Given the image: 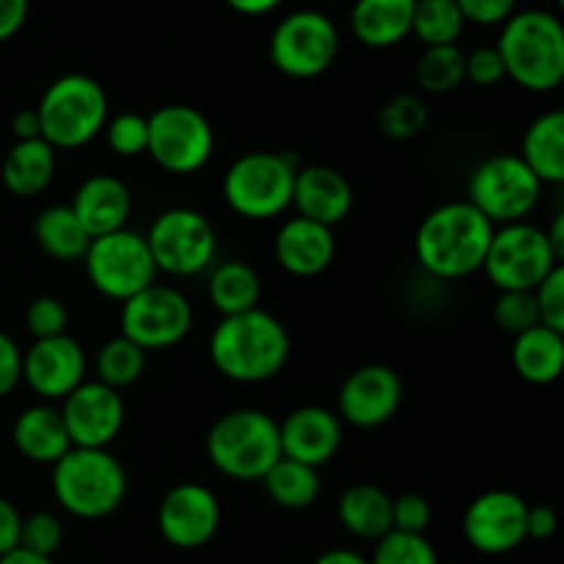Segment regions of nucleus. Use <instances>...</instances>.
<instances>
[{"mask_svg": "<svg viewBox=\"0 0 564 564\" xmlns=\"http://www.w3.org/2000/svg\"><path fill=\"white\" fill-rule=\"evenodd\" d=\"M496 226L468 202H449L424 215L413 251L419 268L438 281H460L482 270Z\"/></svg>", "mask_w": 564, "mask_h": 564, "instance_id": "nucleus-1", "label": "nucleus"}, {"mask_svg": "<svg viewBox=\"0 0 564 564\" xmlns=\"http://www.w3.org/2000/svg\"><path fill=\"white\" fill-rule=\"evenodd\" d=\"M290 334L284 323L264 308L220 317L209 336L213 367L235 383H264L284 369L290 358Z\"/></svg>", "mask_w": 564, "mask_h": 564, "instance_id": "nucleus-2", "label": "nucleus"}, {"mask_svg": "<svg viewBox=\"0 0 564 564\" xmlns=\"http://www.w3.org/2000/svg\"><path fill=\"white\" fill-rule=\"evenodd\" d=\"M507 77L534 94H549L564 80V28L560 17L543 9L516 11L501 25L499 42Z\"/></svg>", "mask_w": 564, "mask_h": 564, "instance_id": "nucleus-3", "label": "nucleus"}, {"mask_svg": "<svg viewBox=\"0 0 564 564\" xmlns=\"http://www.w3.org/2000/svg\"><path fill=\"white\" fill-rule=\"evenodd\" d=\"M207 457L215 471L237 482H262L281 460L279 422L257 408L224 413L207 433Z\"/></svg>", "mask_w": 564, "mask_h": 564, "instance_id": "nucleus-4", "label": "nucleus"}, {"mask_svg": "<svg viewBox=\"0 0 564 564\" xmlns=\"http://www.w3.org/2000/svg\"><path fill=\"white\" fill-rule=\"evenodd\" d=\"M53 496L69 516L99 521L124 505L127 471L108 449L72 446L53 466Z\"/></svg>", "mask_w": 564, "mask_h": 564, "instance_id": "nucleus-5", "label": "nucleus"}, {"mask_svg": "<svg viewBox=\"0 0 564 564\" xmlns=\"http://www.w3.org/2000/svg\"><path fill=\"white\" fill-rule=\"evenodd\" d=\"M42 138L50 147L80 149L105 130L110 119L108 94L94 77L72 72L47 86L36 105Z\"/></svg>", "mask_w": 564, "mask_h": 564, "instance_id": "nucleus-6", "label": "nucleus"}, {"mask_svg": "<svg viewBox=\"0 0 564 564\" xmlns=\"http://www.w3.org/2000/svg\"><path fill=\"white\" fill-rule=\"evenodd\" d=\"M295 160L281 152H248L229 165L224 198L229 209L248 220H270L292 207Z\"/></svg>", "mask_w": 564, "mask_h": 564, "instance_id": "nucleus-7", "label": "nucleus"}, {"mask_svg": "<svg viewBox=\"0 0 564 564\" xmlns=\"http://www.w3.org/2000/svg\"><path fill=\"white\" fill-rule=\"evenodd\" d=\"M562 259L551 248L545 229L518 220L496 226L482 270L499 292H534Z\"/></svg>", "mask_w": 564, "mask_h": 564, "instance_id": "nucleus-8", "label": "nucleus"}, {"mask_svg": "<svg viewBox=\"0 0 564 564\" xmlns=\"http://www.w3.org/2000/svg\"><path fill=\"white\" fill-rule=\"evenodd\" d=\"M540 193L543 182L518 154H496L474 169L466 202L494 226H507L527 220L538 207Z\"/></svg>", "mask_w": 564, "mask_h": 564, "instance_id": "nucleus-9", "label": "nucleus"}, {"mask_svg": "<svg viewBox=\"0 0 564 564\" xmlns=\"http://www.w3.org/2000/svg\"><path fill=\"white\" fill-rule=\"evenodd\" d=\"M80 262L86 264L88 284L99 295L119 303L130 301L132 295L152 286L158 279V268H154V259L149 253L147 237L132 229L94 237Z\"/></svg>", "mask_w": 564, "mask_h": 564, "instance_id": "nucleus-10", "label": "nucleus"}, {"mask_svg": "<svg viewBox=\"0 0 564 564\" xmlns=\"http://www.w3.org/2000/svg\"><path fill=\"white\" fill-rule=\"evenodd\" d=\"M143 237L158 273H169L174 279H191L209 270L218 251V235L209 218L191 207L160 213Z\"/></svg>", "mask_w": 564, "mask_h": 564, "instance_id": "nucleus-11", "label": "nucleus"}, {"mask_svg": "<svg viewBox=\"0 0 564 564\" xmlns=\"http://www.w3.org/2000/svg\"><path fill=\"white\" fill-rule=\"evenodd\" d=\"M339 55V31L323 11L301 9L286 14L270 36V64L286 77L312 80Z\"/></svg>", "mask_w": 564, "mask_h": 564, "instance_id": "nucleus-12", "label": "nucleus"}, {"mask_svg": "<svg viewBox=\"0 0 564 564\" xmlns=\"http://www.w3.org/2000/svg\"><path fill=\"white\" fill-rule=\"evenodd\" d=\"M147 154L169 174H196L213 158V124L191 105H163L147 116Z\"/></svg>", "mask_w": 564, "mask_h": 564, "instance_id": "nucleus-13", "label": "nucleus"}, {"mask_svg": "<svg viewBox=\"0 0 564 564\" xmlns=\"http://www.w3.org/2000/svg\"><path fill=\"white\" fill-rule=\"evenodd\" d=\"M193 328V308L174 286L154 281L152 286L121 303V336L141 350H169Z\"/></svg>", "mask_w": 564, "mask_h": 564, "instance_id": "nucleus-14", "label": "nucleus"}, {"mask_svg": "<svg viewBox=\"0 0 564 564\" xmlns=\"http://www.w3.org/2000/svg\"><path fill=\"white\" fill-rule=\"evenodd\" d=\"M527 501L512 490H485L466 507L463 538L479 554H510L527 543Z\"/></svg>", "mask_w": 564, "mask_h": 564, "instance_id": "nucleus-15", "label": "nucleus"}, {"mask_svg": "<svg viewBox=\"0 0 564 564\" xmlns=\"http://www.w3.org/2000/svg\"><path fill=\"white\" fill-rule=\"evenodd\" d=\"M58 411L72 446L80 449H108L124 427L121 391H113L99 380H83L61 400Z\"/></svg>", "mask_w": 564, "mask_h": 564, "instance_id": "nucleus-16", "label": "nucleus"}, {"mask_svg": "<svg viewBox=\"0 0 564 564\" xmlns=\"http://www.w3.org/2000/svg\"><path fill=\"white\" fill-rule=\"evenodd\" d=\"M218 527L220 501L202 482L174 485L158 507V532L174 549H204L218 534Z\"/></svg>", "mask_w": 564, "mask_h": 564, "instance_id": "nucleus-17", "label": "nucleus"}, {"mask_svg": "<svg viewBox=\"0 0 564 564\" xmlns=\"http://www.w3.org/2000/svg\"><path fill=\"white\" fill-rule=\"evenodd\" d=\"M402 380L386 364H367L350 372L336 397V416L361 430L380 427L400 411Z\"/></svg>", "mask_w": 564, "mask_h": 564, "instance_id": "nucleus-18", "label": "nucleus"}, {"mask_svg": "<svg viewBox=\"0 0 564 564\" xmlns=\"http://www.w3.org/2000/svg\"><path fill=\"white\" fill-rule=\"evenodd\" d=\"M22 380L44 402H61L86 380V352L69 334L36 339L22 352Z\"/></svg>", "mask_w": 564, "mask_h": 564, "instance_id": "nucleus-19", "label": "nucleus"}, {"mask_svg": "<svg viewBox=\"0 0 564 564\" xmlns=\"http://www.w3.org/2000/svg\"><path fill=\"white\" fill-rule=\"evenodd\" d=\"M281 457L319 468L339 452L341 419L334 411L319 405H303L286 413L279 424Z\"/></svg>", "mask_w": 564, "mask_h": 564, "instance_id": "nucleus-20", "label": "nucleus"}, {"mask_svg": "<svg viewBox=\"0 0 564 564\" xmlns=\"http://www.w3.org/2000/svg\"><path fill=\"white\" fill-rule=\"evenodd\" d=\"M292 207L297 209V218L334 229L350 215L352 187L345 180V174H339L330 165H303L295 171Z\"/></svg>", "mask_w": 564, "mask_h": 564, "instance_id": "nucleus-21", "label": "nucleus"}, {"mask_svg": "<svg viewBox=\"0 0 564 564\" xmlns=\"http://www.w3.org/2000/svg\"><path fill=\"white\" fill-rule=\"evenodd\" d=\"M275 259L295 279H314L325 273L336 257L334 229L306 218H290L275 231Z\"/></svg>", "mask_w": 564, "mask_h": 564, "instance_id": "nucleus-22", "label": "nucleus"}, {"mask_svg": "<svg viewBox=\"0 0 564 564\" xmlns=\"http://www.w3.org/2000/svg\"><path fill=\"white\" fill-rule=\"evenodd\" d=\"M69 209L75 213V218L80 220V226L91 240L94 237L110 235V231L127 229V220H130L132 213L130 187L119 176H88L86 182H80L75 196H72Z\"/></svg>", "mask_w": 564, "mask_h": 564, "instance_id": "nucleus-23", "label": "nucleus"}, {"mask_svg": "<svg viewBox=\"0 0 564 564\" xmlns=\"http://www.w3.org/2000/svg\"><path fill=\"white\" fill-rule=\"evenodd\" d=\"M11 441H14L17 452L25 460L39 463V466H55L72 449V441L66 435L61 411L50 405V402L25 408L14 419Z\"/></svg>", "mask_w": 564, "mask_h": 564, "instance_id": "nucleus-24", "label": "nucleus"}, {"mask_svg": "<svg viewBox=\"0 0 564 564\" xmlns=\"http://www.w3.org/2000/svg\"><path fill=\"white\" fill-rule=\"evenodd\" d=\"M416 0H356L350 31L361 44L375 50L394 47L411 36Z\"/></svg>", "mask_w": 564, "mask_h": 564, "instance_id": "nucleus-25", "label": "nucleus"}, {"mask_svg": "<svg viewBox=\"0 0 564 564\" xmlns=\"http://www.w3.org/2000/svg\"><path fill=\"white\" fill-rule=\"evenodd\" d=\"M55 149L44 138H31V141H14V147L6 152L3 176L6 191L20 198H33L50 187L55 176Z\"/></svg>", "mask_w": 564, "mask_h": 564, "instance_id": "nucleus-26", "label": "nucleus"}, {"mask_svg": "<svg viewBox=\"0 0 564 564\" xmlns=\"http://www.w3.org/2000/svg\"><path fill=\"white\" fill-rule=\"evenodd\" d=\"M512 367L532 386H549L560 380L564 369V334L545 325L523 330L512 339Z\"/></svg>", "mask_w": 564, "mask_h": 564, "instance_id": "nucleus-27", "label": "nucleus"}, {"mask_svg": "<svg viewBox=\"0 0 564 564\" xmlns=\"http://www.w3.org/2000/svg\"><path fill=\"white\" fill-rule=\"evenodd\" d=\"M336 518L358 540H375L391 532V496L380 485L358 482L339 496Z\"/></svg>", "mask_w": 564, "mask_h": 564, "instance_id": "nucleus-28", "label": "nucleus"}, {"mask_svg": "<svg viewBox=\"0 0 564 564\" xmlns=\"http://www.w3.org/2000/svg\"><path fill=\"white\" fill-rule=\"evenodd\" d=\"M527 169L543 185H562L564 182V113L549 110L529 124L523 135L521 154Z\"/></svg>", "mask_w": 564, "mask_h": 564, "instance_id": "nucleus-29", "label": "nucleus"}, {"mask_svg": "<svg viewBox=\"0 0 564 564\" xmlns=\"http://www.w3.org/2000/svg\"><path fill=\"white\" fill-rule=\"evenodd\" d=\"M207 292L213 306L220 312V317H235V314L259 308L262 279H259V273L248 262L231 259V262H220L213 270Z\"/></svg>", "mask_w": 564, "mask_h": 564, "instance_id": "nucleus-30", "label": "nucleus"}, {"mask_svg": "<svg viewBox=\"0 0 564 564\" xmlns=\"http://www.w3.org/2000/svg\"><path fill=\"white\" fill-rule=\"evenodd\" d=\"M33 237H36V246L58 262H77L86 257L88 242H91L69 204H53V207L42 209L33 224Z\"/></svg>", "mask_w": 564, "mask_h": 564, "instance_id": "nucleus-31", "label": "nucleus"}, {"mask_svg": "<svg viewBox=\"0 0 564 564\" xmlns=\"http://www.w3.org/2000/svg\"><path fill=\"white\" fill-rule=\"evenodd\" d=\"M264 490L270 501L284 510H306L319 496V474L317 468L303 466V463L281 457L273 468L262 477Z\"/></svg>", "mask_w": 564, "mask_h": 564, "instance_id": "nucleus-32", "label": "nucleus"}, {"mask_svg": "<svg viewBox=\"0 0 564 564\" xmlns=\"http://www.w3.org/2000/svg\"><path fill=\"white\" fill-rule=\"evenodd\" d=\"M466 20L455 0H416L413 6L411 33L424 47H444L457 44Z\"/></svg>", "mask_w": 564, "mask_h": 564, "instance_id": "nucleus-33", "label": "nucleus"}, {"mask_svg": "<svg viewBox=\"0 0 564 564\" xmlns=\"http://www.w3.org/2000/svg\"><path fill=\"white\" fill-rule=\"evenodd\" d=\"M97 380L99 383L110 386L113 391H124L127 386L138 383L147 369V350L130 341L127 336H113L102 345V350L97 352Z\"/></svg>", "mask_w": 564, "mask_h": 564, "instance_id": "nucleus-34", "label": "nucleus"}, {"mask_svg": "<svg viewBox=\"0 0 564 564\" xmlns=\"http://www.w3.org/2000/svg\"><path fill=\"white\" fill-rule=\"evenodd\" d=\"M416 83L427 94H449L466 83V53L457 44L424 47L416 64Z\"/></svg>", "mask_w": 564, "mask_h": 564, "instance_id": "nucleus-35", "label": "nucleus"}, {"mask_svg": "<svg viewBox=\"0 0 564 564\" xmlns=\"http://www.w3.org/2000/svg\"><path fill=\"white\" fill-rule=\"evenodd\" d=\"M427 105L416 94H397L380 108L378 127L391 141H411L427 127Z\"/></svg>", "mask_w": 564, "mask_h": 564, "instance_id": "nucleus-36", "label": "nucleus"}, {"mask_svg": "<svg viewBox=\"0 0 564 564\" xmlns=\"http://www.w3.org/2000/svg\"><path fill=\"white\" fill-rule=\"evenodd\" d=\"M369 564H438V554L424 534H405L391 529L375 543Z\"/></svg>", "mask_w": 564, "mask_h": 564, "instance_id": "nucleus-37", "label": "nucleus"}, {"mask_svg": "<svg viewBox=\"0 0 564 564\" xmlns=\"http://www.w3.org/2000/svg\"><path fill=\"white\" fill-rule=\"evenodd\" d=\"M494 319L512 339L521 336L523 330L540 325L534 292H499V297L494 301Z\"/></svg>", "mask_w": 564, "mask_h": 564, "instance_id": "nucleus-38", "label": "nucleus"}, {"mask_svg": "<svg viewBox=\"0 0 564 564\" xmlns=\"http://www.w3.org/2000/svg\"><path fill=\"white\" fill-rule=\"evenodd\" d=\"M61 543H64V523L53 512H31L22 518L20 527V549L31 551L36 556H47L53 560L58 554Z\"/></svg>", "mask_w": 564, "mask_h": 564, "instance_id": "nucleus-39", "label": "nucleus"}, {"mask_svg": "<svg viewBox=\"0 0 564 564\" xmlns=\"http://www.w3.org/2000/svg\"><path fill=\"white\" fill-rule=\"evenodd\" d=\"M105 141H108L110 152L119 154V158H141L147 154L149 143V127L147 116L141 113H119L113 119H108L105 124Z\"/></svg>", "mask_w": 564, "mask_h": 564, "instance_id": "nucleus-40", "label": "nucleus"}, {"mask_svg": "<svg viewBox=\"0 0 564 564\" xmlns=\"http://www.w3.org/2000/svg\"><path fill=\"white\" fill-rule=\"evenodd\" d=\"M25 328L28 334L36 339H53V336H64L69 328V312L64 303L53 295L33 297L31 306L25 312Z\"/></svg>", "mask_w": 564, "mask_h": 564, "instance_id": "nucleus-41", "label": "nucleus"}, {"mask_svg": "<svg viewBox=\"0 0 564 564\" xmlns=\"http://www.w3.org/2000/svg\"><path fill=\"white\" fill-rule=\"evenodd\" d=\"M433 507L422 494H402L391 499V529L405 534H427Z\"/></svg>", "mask_w": 564, "mask_h": 564, "instance_id": "nucleus-42", "label": "nucleus"}, {"mask_svg": "<svg viewBox=\"0 0 564 564\" xmlns=\"http://www.w3.org/2000/svg\"><path fill=\"white\" fill-rule=\"evenodd\" d=\"M534 301H538L540 325L551 330L564 334V268L551 270L543 279V284L534 290Z\"/></svg>", "mask_w": 564, "mask_h": 564, "instance_id": "nucleus-43", "label": "nucleus"}, {"mask_svg": "<svg viewBox=\"0 0 564 564\" xmlns=\"http://www.w3.org/2000/svg\"><path fill=\"white\" fill-rule=\"evenodd\" d=\"M507 77L505 64H501V55L496 47H477L471 53H466V80L474 83L479 88L499 86Z\"/></svg>", "mask_w": 564, "mask_h": 564, "instance_id": "nucleus-44", "label": "nucleus"}, {"mask_svg": "<svg viewBox=\"0 0 564 564\" xmlns=\"http://www.w3.org/2000/svg\"><path fill=\"white\" fill-rule=\"evenodd\" d=\"M463 20L474 25H505L516 14L518 0H455Z\"/></svg>", "mask_w": 564, "mask_h": 564, "instance_id": "nucleus-45", "label": "nucleus"}, {"mask_svg": "<svg viewBox=\"0 0 564 564\" xmlns=\"http://www.w3.org/2000/svg\"><path fill=\"white\" fill-rule=\"evenodd\" d=\"M22 380V350L9 334L0 330V400Z\"/></svg>", "mask_w": 564, "mask_h": 564, "instance_id": "nucleus-46", "label": "nucleus"}, {"mask_svg": "<svg viewBox=\"0 0 564 564\" xmlns=\"http://www.w3.org/2000/svg\"><path fill=\"white\" fill-rule=\"evenodd\" d=\"M20 527H22L20 510H17L9 499L0 496V556L20 549Z\"/></svg>", "mask_w": 564, "mask_h": 564, "instance_id": "nucleus-47", "label": "nucleus"}, {"mask_svg": "<svg viewBox=\"0 0 564 564\" xmlns=\"http://www.w3.org/2000/svg\"><path fill=\"white\" fill-rule=\"evenodd\" d=\"M28 6L31 0H0V44L20 33L28 20Z\"/></svg>", "mask_w": 564, "mask_h": 564, "instance_id": "nucleus-48", "label": "nucleus"}, {"mask_svg": "<svg viewBox=\"0 0 564 564\" xmlns=\"http://www.w3.org/2000/svg\"><path fill=\"white\" fill-rule=\"evenodd\" d=\"M556 512L551 507H529L527 510V540H551L556 534Z\"/></svg>", "mask_w": 564, "mask_h": 564, "instance_id": "nucleus-49", "label": "nucleus"}, {"mask_svg": "<svg viewBox=\"0 0 564 564\" xmlns=\"http://www.w3.org/2000/svg\"><path fill=\"white\" fill-rule=\"evenodd\" d=\"M11 132L17 141H31V138H42V124H39L36 108H22L11 119Z\"/></svg>", "mask_w": 564, "mask_h": 564, "instance_id": "nucleus-50", "label": "nucleus"}, {"mask_svg": "<svg viewBox=\"0 0 564 564\" xmlns=\"http://www.w3.org/2000/svg\"><path fill=\"white\" fill-rule=\"evenodd\" d=\"M224 3L229 6L231 11H237V14L262 17V14H270L273 9H279L284 0H224Z\"/></svg>", "mask_w": 564, "mask_h": 564, "instance_id": "nucleus-51", "label": "nucleus"}, {"mask_svg": "<svg viewBox=\"0 0 564 564\" xmlns=\"http://www.w3.org/2000/svg\"><path fill=\"white\" fill-rule=\"evenodd\" d=\"M314 564H369V560L364 554H358V551H350V549H330L325 551V554H319Z\"/></svg>", "mask_w": 564, "mask_h": 564, "instance_id": "nucleus-52", "label": "nucleus"}, {"mask_svg": "<svg viewBox=\"0 0 564 564\" xmlns=\"http://www.w3.org/2000/svg\"><path fill=\"white\" fill-rule=\"evenodd\" d=\"M0 564H55V562L47 560V556L31 554V551H25V549H14V551H9L6 556H0Z\"/></svg>", "mask_w": 564, "mask_h": 564, "instance_id": "nucleus-53", "label": "nucleus"}, {"mask_svg": "<svg viewBox=\"0 0 564 564\" xmlns=\"http://www.w3.org/2000/svg\"><path fill=\"white\" fill-rule=\"evenodd\" d=\"M545 237H549V242H551V248H554V251H556V257L564 259V215L562 213L556 215L554 226H551V229L545 231Z\"/></svg>", "mask_w": 564, "mask_h": 564, "instance_id": "nucleus-54", "label": "nucleus"}]
</instances>
